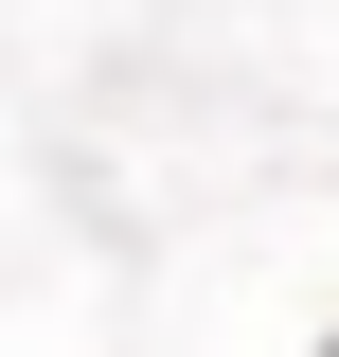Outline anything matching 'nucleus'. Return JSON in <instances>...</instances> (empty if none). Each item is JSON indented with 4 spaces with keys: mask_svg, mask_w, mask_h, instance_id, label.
Here are the masks:
<instances>
[]
</instances>
